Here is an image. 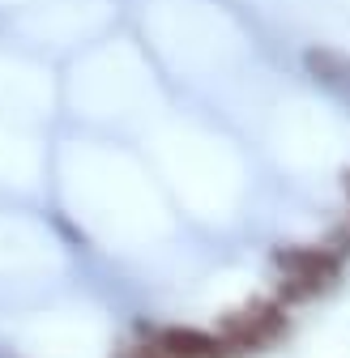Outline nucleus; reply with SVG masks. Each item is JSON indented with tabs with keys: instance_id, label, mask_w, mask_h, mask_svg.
I'll return each mask as SVG.
<instances>
[{
	"instance_id": "1",
	"label": "nucleus",
	"mask_w": 350,
	"mask_h": 358,
	"mask_svg": "<svg viewBox=\"0 0 350 358\" xmlns=\"http://www.w3.org/2000/svg\"><path fill=\"white\" fill-rule=\"evenodd\" d=\"M274 264L286 273V294L303 299L337 278V256L329 248H278Z\"/></svg>"
},
{
	"instance_id": "2",
	"label": "nucleus",
	"mask_w": 350,
	"mask_h": 358,
	"mask_svg": "<svg viewBox=\"0 0 350 358\" xmlns=\"http://www.w3.org/2000/svg\"><path fill=\"white\" fill-rule=\"evenodd\" d=\"M286 333V311L278 303H252L235 316H227L223 324V341L231 345V354H248V350H260Z\"/></svg>"
},
{
	"instance_id": "3",
	"label": "nucleus",
	"mask_w": 350,
	"mask_h": 358,
	"mask_svg": "<svg viewBox=\"0 0 350 358\" xmlns=\"http://www.w3.org/2000/svg\"><path fill=\"white\" fill-rule=\"evenodd\" d=\"M303 69H308V77L325 90V94H333L337 103L350 107V56L346 52L308 48V52H303Z\"/></svg>"
},
{
	"instance_id": "4",
	"label": "nucleus",
	"mask_w": 350,
	"mask_h": 358,
	"mask_svg": "<svg viewBox=\"0 0 350 358\" xmlns=\"http://www.w3.org/2000/svg\"><path fill=\"white\" fill-rule=\"evenodd\" d=\"M167 358H227L231 345L223 341V333H205V329H162L154 341Z\"/></svg>"
},
{
	"instance_id": "5",
	"label": "nucleus",
	"mask_w": 350,
	"mask_h": 358,
	"mask_svg": "<svg viewBox=\"0 0 350 358\" xmlns=\"http://www.w3.org/2000/svg\"><path fill=\"white\" fill-rule=\"evenodd\" d=\"M137 358H167V354L158 345H146V350H137Z\"/></svg>"
},
{
	"instance_id": "6",
	"label": "nucleus",
	"mask_w": 350,
	"mask_h": 358,
	"mask_svg": "<svg viewBox=\"0 0 350 358\" xmlns=\"http://www.w3.org/2000/svg\"><path fill=\"white\" fill-rule=\"evenodd\" d=\"M342 179H346V196H350V171H346V175H342Z\"/></svg>"
}]
</instances>
